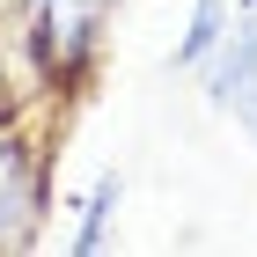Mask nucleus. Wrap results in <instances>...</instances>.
<instances>
[{
    "mask_svg": "<svg viewBox=\"0 0 257 257\" xmlns=\"http://www.w3.org/2000/svg\"><path fill=\"white\" fill-rule=\"evenodd\" d=\"M110 213H118V177H96V184H88V198H81V220H74V250H81V257L103 250Z\"/></svg>",
    "mask_w": 257,
    "mask_h": 257,
    "instance_id": "39448f33",
    "label": "nucleus"
},
{
    "mask_svg": "<svg viewBox=\"0 0 257 257\" xmlns=\"http://www.w3.org/2000/svg\"><path fill=\"white\" fill-rule=\"evenodd\" d=\"M206 74V96H213L220 118H235V133H250L257 147V8H228V30H220L213 59L198 66Z\"/></svg>",
    "mask_w": 257,
    "mask_h": 257,
    "instance_id": "f03ea898",
    "label": "nucleus"
},
{
    "mask_svg": "<svg viewBox=\"0 0 257 257\" xmlns=\"http://www.w3.org/2000/svg\"><path fill=\"white\" fill-rule=\"evenodd\" d=\"M44 147L30 133H0V257L37 242L44 228Z\"/></svg>",
    "mask_w": 257,
    "mask_h": 257,
    "instance_id": "7ed1b4c3",
    "label": "nucleus"
},
{
    "mask_svg": "<svg viewBox=\"0 0 257 257\" xmlns=\"http://www.w3.org/2000/svg\"><path fill=\"white\" fill-rule=\"evenodd\" d=\"M103 15H110V0H30V59H37L44 88L66 96L88 74L103 44Z\"/></svg>",
    "mask_w": 257,
    "mask_h": 257,
    "instance_id": "f257e3e1",
    "label": "nucleus"
},
{
    "mask_svg": "<svg viewBox=\"0 0 257 257\" xmlns=\"http://www.w3.org/2000/svg\"><path fill=\"white\" fill-rule=\"evenodd\" d=\"M220 30H228V0H191V22H184V37H177V52H169V66L198 74V66L213 59Z\"/></svg>",
    "mask_w": 257,
    "mask_h": 257,
    "instance_id": "20e7f679",
    "label": "nucleus"
}]
</instances>
